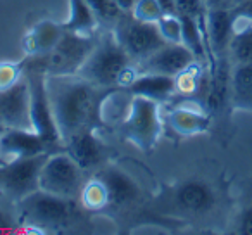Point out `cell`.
<instances>
[{
  "label": "cell",
  "instance_id": "4316f807",
  "mask_svg": "<svg viewBox=\"0 0 252 235\" xmlns=\"http://www.w3.org/2000/svg\"><path fill=\"white\" fill-rule=\"evenodd\" d=\"M131 16L140 21H147V23H158L162 18V11L159 7L158 0H137Z\"/></svg>",
  "mask_w": 252,
  "mask_h": 235
},
{
  "label": "cell",
  "instance_id": "30bf717a",
  "mask_svg": "<svg viewBox=\"0 0 252 235\" xmlns=\"http://www.w3.org/2000/svg\"><path fill=\"white\" fill-rule=\"evenodd\" d=\"M0 127L33 130L32 101L26 74L11 88L0 92Z\"/></svg>",
  "mask_w": 252,
  "mask_h": 235
},
{
  "label": "cell",
  "instance_id": "9a60e30c",
  "mask_svg": "<svg viewBox=\"0 0 252 235\" xmlns=\"http://www.w3.org/2000/svg\"><path fill=\"white\" fill-rule=\"evenodd\" d=\"M166 123L180 137H193L206 134L211 128L213 118L206 107L200 109L190 104H180L168 112Z\"/></svg>",
  "mask_w": 252,
  "mask_h": 235
},
{
  "label": "cell",
  "instance_id": "3957f363",
  "mask_svg": "<svg viewBox=\"0 0 252 235\" xmlns=\"http://www.w3.org/2000/svg\"><path fill=\"white\" fill-rule=\"evenodd\" d=\"M78 202L80 201L64 199L38 189L16 202V209L23 227L36 232H63L80 213Z\"/></svg>",
  "mask_w": 252,
  "mask_h": 235
},
{
  "label": "cell",
  "instance_id": "484cf974",
  "mask_svg": "<svg viewBox=\"0 0 252 235\" xmlns=\"http://www.w3.org/2000/svg\"><path fill=\"white\" fill-rule=\"evenodd\" d=\"M176 9H178V14L197 19V21L202 25L204 33H206L207 7L204 0H176Z\"/></svg>",
  "mask_w": 252,
  "mask_h": 235
},
{
  "label": "cell",
  "instance_id": "d4e9b609",
  "mask_svg": "<svg viewBox=\"0 0 252 235\" xmlns=\"http://www.w3.org/2000/svg\"><path fill=\"white\" fill-rule=\"evenodd\" d=\"M158 28L166 43H182V19L176 16H162L158 21Z\"/></svg>",
  "mask_w": 252,
  "mask_h": 235
},
{
  "label": "cell",
  "instance_id": "4dcf8cb0",
  "mask_svg": "<svg viewBox=\"0 0 252 235\" xmlns=\"http://www.w3.org/2000/svg\"><path fill=\"white\" fill-rule=\"evenodd\" d=\"M231 14L235 18V26L240 25V23H245V26L252 25V0H247L244 4L233 5L231 7Z\"/></svg>",
  "mask_w": 252,
  "mask_h": 235
},
{
  "label": "cell",
  "instance_id": "ba28073f",
  "mask_svg": "<svg viewBox=\"0 0 252 235\" xmlns=\"http://www.w3.org/2000/svg\"><path fill=\"white\" fill-rule=\"evenodd\" d=\"M95 36L80 35V33L64 32L57 45L40 57L47 76H71L78 74L85 61L95 47Z\"/></svg>",
  "mask_w": 252,
  "mask_h": 235
},
{
  "label": "cell",
  "instance_id": "e0dca14e",
  "mask_svg": "<svg viewBox=\"0 0 252 235\" xmlns=\"http://www.w3.org/2000/svg\"><path fill=\"white\" fill-rule=\"evenodd\" d=\"M64 32L66 30L63 23H56L52 19L38 21L26 33L23 40V50L28 57H45L57 45Z\"/></svg>",
  "mask_w": 252,
  "mask_h": 235
},
{
  "label": "cell",
  "instance_id": "5bb4252c",
  "mask_svg": "<svg viewBox=\"0 0 252 235\" xmlns=\"http://www.w3.org/2000/svg\"><path fill=\"white\" fill-rule=\"evenodd\" d=\"M235 33V18L231 7L207 9L206 16V42L209 49V66L214 57L228 56L230 43Z\"/></svg>",
  "mask_w": 252,
  "mask_h": 235
},
{
  "label": "cell",
  "instance_id": "8992f818",
  "mask_svg": "<svg viewBox=\"0 0 252 235\" xmlns=\"http://www.w3.org/2000/svg\"><path fill=\"white\" fill-rule=\"evenodd\" d=\"M85 169L64 151L50 152L40 169L38 189L64 199L80 201L81 189L85 185Z\"/></svg>",
  "mask_w": 252,
  "mask_h": 235
},
{
  "label": "cell",
  "instance_id": "83f0119b",
  "mask_svg": "<svg viewBox=\"0 0 252 235\" xmlns=\"http://www.w3.org/2000/svg\"><path fill=\"white\" fill-rule=\"evenodd\" d=\"M25 76V66L19 63H0V92L7 90Z\"/></svg>",
  "mask_w": 252,
  "mask_h": 235
},
{
  "label": "cell",
  "instance_id": "277c9868",
  "mask_svg": "<svg viewBox=\"0 0 252 235\" xmlns=\"http://www.w3.org/2000/svg\"><path fill=\"white\" fill-rule=\"evenodd\" d=\"M25 74L30 85V101H32V123L33 130L42 135L56 151H64L59 130L54 121L52 107H50L49 92H47V73L40 57H30L25 66Z\"/></svg>",
  "mask_w": 252,
  "mask_h": 235
},
{
  "label": "cell",
  "instance_id": "ffe728a7",
  "mask_svg": "<svg viewBox=\"0 0 252 235\" xmlns=\"http://www.w3.org/2000/svg\"><path fill=\"white\" fill-rule=\"evenodd\" d=\"M231 111L252 112V63L231 64Z\"/></svg>",
  "mask_w": 252,
  "mask_h": 235
},
{
  "label": "cell",
  "instance_id": "7a4b0ae2",
  "mask_svg": "<svg viewBox=\"0 0 252 235\" xmlns=\"http://www.w3.org/2000/svg\"><path fill=\"white\" fill-rule=\"evenodd\" d=\"M137 64L119 45L114 32L95 40V47L78 71V76L90 81L100 90L126 88L137 78Z\"/></svg>",
  "mask_w": 252,
  "mask_h": 235
},
{
  "label": "cell",
  "instance_id": "5b68a950",
  "mask_svg": "<svg viewBox=\"0 0 252 235\" xmlns=\"http://www.w3.org/2000/svg\"><path fill=\"white\" fill-rule=\"evenodd\" d=\"M123 135L140 151L149 152L158 145L162 135L161 104L145 97L133 95L125 121Z\"/></svg>",
  "mask_w": 252,
  "mask_h": 235
},
{
  "label": "cell",
  "instance_id": "7c38bea8",
  "mask_svg": "<svg viewBox=\"0 0 252 235\" xmlns=\"http://www.w3.org/2000/svg\"><path fill=\"white\" fill-rule=\"evenodd\" d=\"M173 202L182 213L193 218L209 216L218 206V192L209 182L187 180L176 185L173 192Z\"/></svg>",
  "mask_w": 252,
  "mask_h": 235
},
{
  "label": "cell",
  "instance_id": "2e32d148",
  "mask_svg": "<svg viewBox=\"0 0 252 235\" xmlns=\"http://www.w3.org/2000/svg\"><path fill=\"white\" fill-rule=\"evenodd\" d=\"M66 151L69 156L87 171L90 168L98 166L107 156V145L97 137V130L90 128L76 137H73L69 142H66Z\"/></svg>",
  "mask_w": 252,
  "mask_h": 235
},
{
  "label": "cell",
  "instance_id": "f546056e",
  "mask_svg": "<svg viewBox=\"0 0 252 235\" xmlns=\"http://www.w3.org/2000/svg\"><path fill=\"white\" fill-rule=\"evenodd\" d=\"M231 232L240 235H252V204L244 206L231 221Z\"/></svg>",
  "mask_w": 252,
  "mask_h": 235
},
{
  "label": "cell",
  "instance_id": "d6986e66",
  "mask_svg": "<svg viewBox=\"0 0 252 235\" xmlns=\"http://www.w3.org/2000/svg\"><path fill=\"white\" fill-rule=\"evenodd\" d=\"M126 88L131 95L151 99L162 104L176 94V80L175 76H166V74L138 73L137 78Z\"/></svg>",
  "mask_w": 252,
  "mask_h": 235
},
{
  "label": "cell",
  "instance_id": "836d02e7",
  "mask_svg": "<svg viewBox=\"0 0 252 235\" xmlns=\"http://www.w3.org/2000/svg\"><path fill=\"white\" fill-rule=\"evenodd\" d=\"M112 2H114V5L121 14H131L135 4H137V0H112Z\"/></svg>",
  "mask_w": 252,
  "mask_h": 235
},
{
  "label": "cell",
  "instance_id": "d6a6232c",
  "mask_svg": "<svg viewBox=\"0 0 252 235\" xmlns=\"http://www.w3.org/2000/svg\"><path fill=\"white\" fill-rule=\"evenodd\" d=\"M158 4L162 11V16H176L178 14L176 0H158Z\"/></svg>",
  "mask_w": 252,
  "mask_h": 235
},
{
  "label": "cell",
  "instance_id": "d590c367",
  "mask_svg": "<svg viewBox=\"0 0 252 235\" xmlns=\"http://www.w3.org/2000/svg\"><path fill=\"white\" fill-rule=\"evenodd\" d=\"M244 2H247V0H231L230 7H233V5H238V4H244Z\"/></svg>",
  "mask_w": 252,
  "mask_h": 235
},
{
  "label": "cell",
  "instance_id": "52a82bcc",
  "mask_svg": "<svg viewBox=\"0 0 252 235\" xmlns=\"http://www.w3.org/2000/svg\"><path fill=\"white\" fill-rule=\"evenodd\" d=\"M112 32L119 45L126 50V54L135 64L144 63L147 57H151L162 45H166L164 38L159 33L158 23L140 21L131 14L119 16Z\"/></svg>",
  "mask_w": 252,
  "mask_h": 235
},
{
  "label": "cell",
  "instance_id": "ac0fdd59",
  "mask_svg": "<svg viewBox=\"0 0 252 235\" xmlns=\"http://www.w3.org/2000/svg\"><path fill=\"white\" fill-rule=\"evenodd\" d=\"M98 176L107 187L109 206H130V204L137 202V199L140 197V189H138L137 182L119 168L107 166Z\"/></svg>",
  "mask_w": 252,
  "mask_h": 235
},
{
  "label": "cell",
  "instance_id": "603a6c76",
  "mask_svg": "<svg viewBox=\"0 0 252 235\" xmlns=\"http://www.w3.org/2000/svg\"><path fill=\"white\" fill-rule=\"evenodd\" d=\"M80 204L87 211H102L109 206L107 187L102 182L100 176H95V178L85 182L80 194Z\"/></svg>",
  "mask_w": 252,
  "mask_h": 235
},
{
  "label": "cell",
  "instance_id": "8d00e7d4",
  "mask_svg": "<svg viewBox=\"0 0 252 235\" xmlns=\"http://www.w3.org/2000/svg\"><path fill=\"white\" fill-rule=\"evenodd\" d=\"M2 130H4V128H2V127H0V132H2Z\"/></svg>",
  "mask_w": 252,
  "mask_h": 235
},
{
  "label": "cell",
  "instance_id": "1f68e13d",
  "mask_svg": "<svg viewBox=\"0 0 252 235\" xmlns=\"http://www.w3.org/2000/svg\"><path fill=\"white\" fill-rule=\"evenodd\" d=\"M14 227H16L14 218H12L11 214L7 213V211L0 209V234H2V232H11V230H14Z\"/></svg>",
  "mask_w": 252,
  "mask_h": 235
},
{
  "label": "cell",
  "instance_id": "7402d4cb",
  "mask_svg": "<svg viewBox=\"0 0 252 235\" xmlns=\"http://www.w3.org/2000/svg\"><path fill=\"white\" fill-rule=\"evenodd\" d=\"M182 43L193 52L197 61H207L209 63V49H207L206 42V33L204 28L197 19L189 18V16H182Z\"/></svg>",
  "mask_w": 252,
  "mask_h": 235
},
{
  "label": "cell",
  "instance_id": "9c48e42d",
  "mask_svg": "<svg viewBox=\"0 0 252 235\" xmlns=\"http://www.w3.org/2000/svg\"><path fill=\"white\" fill-rule=\"evenodd\" d=\"M49 154L50 152H43L9 165H0V194L16 204L38 190L40 169Z\"/></svg>",
  "mask_w": 252,
  "mask_h": 235
},
{
  "label": "cell",
  "instance_id": "e575fe53",
  "mask_svg": "<svg viewBox=\"0 0 252 235\" xmlns=\"http://www.w3.org/2000/svg\"><path fill=\"white\" fill-rule=\"evenodd\" d=\"M207 9H220V7H230L231 0H204Z\"/></svg>",
  "mask_w": 252,
  "mask_h": 235
},
{
  "label": "cell",
  "instance_id": "cb8c5ba5",
  "mask_svg": "<svg viewBox=\"0 0 252 235\" xmlns=\"http://www.w3.org/2000/svg\"><path fill=\"white\" fill-rule=\"evenodd\" d=\"M228 56L231 59V64L252 63V25L235 30Z\"/></svg>",
  "mask_w": 252,
  "mask_h": 235
},
{
  "label": "cell",
  "instance_id": "44dd1931",
  "mask_svg": "<svg viewBox=\"0 0 252 235\" xmlns=\"http://www.w3.org/2000/svg\"><path fill=\"white\" fill-rule=\"evenodd\" d=\"M98 23L100 19L97 12L90 7L87 0H69V18L63 23L66 32L95 36Z\"/></svg>",
  "mask_w": 252,
  "mask_h": 235
},
{
  "label": "cell",
  "instance_id": "6da1fadb",
  "mask_svg": "<svg viewBox=\"0 0 252 235\" xmlns=\"http://www.w3.org/2000/svg\"><path fill=\"white\" fill-rule=\"evenodd\" d=\"M47 92L54 121L64 145L81 132L95 128L100 121V94L105 90H100L78 74L47 76Z\"/></svg>",
  "mask_w": 252,
  "mask_h": 235
},
{
  "label": "cell",
  "instance_id": "4fadbf2b",
  "mask_svg": "<svg viewBox=\"0 0 252 235\" xmlns=\"http://www.w3.org/2000/svg\"><path fill=\"white\" fill-rule=\"evenodd\" d=\"M197 57L183 43H166L144 63L137 64L138 73H158L166 76H176L193 64Z\"/></svg>",
  "mask_w": 252,
  "mask_h": 235
},
{
  "label": "cell",
  "instance_id": "8fae6325",
  "mask_svg": "<svg viewBox=\"0 0 252 235\" xmlns=\"http://www.w3.org/2000/svg\"><path fill=\"white\" fill-rule=\"evenodd\" d=\"M43 152H57L35 130L4 128L0 132V165H9L18 159L32 158Z\"/></svg>",
  "mask_w": 252,
  "mask_h": 235
},
{
  "label": "cell",
  "instance_id": "f1b7e54d",
  "mask_svg": "<svg viewBox=\"0 0 252 235\" xmlns=\"http://www.w3.org/2000/svg\"><path fill=\"white\" fill-rule=\"evenodd\" d=\"M87 2L97 12L98 19L104 23H112L114 25L119 19V16H121V12L118 11V7L114 5L112 0H87Z\"/></svg>",
  "mask_w": 252,
  "mask_h": 235
}]
</instances>
